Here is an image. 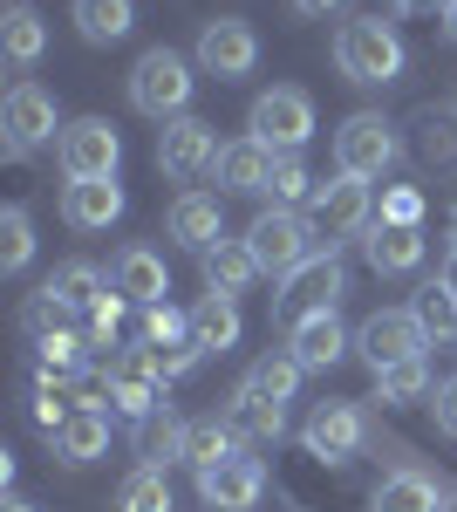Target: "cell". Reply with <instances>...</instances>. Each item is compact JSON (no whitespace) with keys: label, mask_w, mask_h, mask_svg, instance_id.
<instances>
[{"label":"cell","mask_w":457,"mask_h":512,"mask_svg":"<svg viewBox=\"0 0 457 512\" xmlns=\"http://www.w3.org/2000/svg\"><path fill=\"white\" fill-rule=\"evenodd\" d=\"M191 89H198V76H191V62L178 48H144L137 69H130V110L151 123L191 117Z\"/></svg>","instance_id":"obj_2"},{"label":"cell","mask_w":457,"mask_h":512,"mask_svg":"<svg viewBox=\"0 0 457 512\" xmlns=\"http://www.w3.org/2000/svg\"><path fill=\"white\" fill-rule=\"evenodd\" d=\"M219 130L205 117H171L164 130H157V171L164 178H178V185H191V178H205V171H219Z\"/></svg>","instance_id":"obj_6"},{"label":"cell","mask_w":457,"mask_h":512,"mask_svg":"<svg viewBox=\"0 0 457 512\" xmlns=\"http://www.w3.org/2000/svg\"><path fill=\"white\" fill-rule=\"evenodd\" d=\"M198 69L219 82H239L260 69V35H253V21H239V14H219V21H205L198 28Z\"/></svg>","instance_id":"obj_11"},{"label":"cell","mask_w":457,"mask_h":512,"mask_svg":"<svg viewBox=\"0 0 457 512\" xmlns=\"http://www.w3.org/2000/svg\"><path fill=\"white\" fill-rule=\"evenodd\" d=\"M185 431H191V424H178V417L157 403L151 417H137V458L157 465V472H164V465H178V458H185Z\"/></svg>","instance_id":"obj_30"},{"label":"cell","mask_w":457,"mask_h":512,"mask_svg":"<svg viewBox=\"0 0 457 512\" xmlns=\"http://www.w3.org/2000/svg\"><path fill=\"white\" fill-rule=\"evenodd\" d=\"M226 417H232V431L246 437V444H280V437H287V403L260 396L253 383H239V390H232Z\"/></svg>","instance_id":"obj_22"},{"label":"cell","mask_w":457,"mask_h":512,"mask_svg":"<svg viewBox=\"0 0 457 512\" xmlns=\"http://www.w3.org/2000/svg\"><path fill=\"white\" fill-rule=\"evenodd\" d=\"M423 219V198L410 185H396V192H382V226H417Z\"/></svg>","instance_id":"obj_44"},{"label":"cell","mask_w":457,"mask_h":512,"mask_svg":"<svg viewBox=\"0 0 457 512\" xmlns=\"http://www.w3.org/2000/svg\"><path fill=\"white\" fill-rule=\"evenodd\" d=\"M55 164H62V178H116V164H123L116 123L110 117H76L62 130V144H55Z\"/></svg>","instance_id":"obj_9"},{"label":"cell","mask_w":457,"mask_h":512,"mask_svg":"<svg viewBox=\"0 0 457 512\" xmlns=\"http://www.w3.org/2000/svg\"><path fill=\"white\" fill-rule=\"evenodd\" d=\"M301 444H307V458H321V465H348L369 444V417L355 403H314V417L301 424Z\"/></svg>","instance_id":"obj_12"},{"label":"cell","mask_w":457,"mask_h":512,"mask_svg":"<svg viewBox=\"0 0 457 512\" xmlns=\"http://www.w3.org/2000/svg\"><path fill=\"white\" fill-rule=\"evenodd\" d=\"M444 478H430L423 465H396L382 472V485L369 492V512H444Z\"/></svg>","instance_id":"obj_16"},{"label":"cell","mask_w":457,"mask_h":512,"mask_svg":"<svg viewBox=\"0 0 457 512\" xmlns=\"http://www.w3.org/2000/svg\"><path fill=\"white\" fill-rule=\"evenodd\" d=\"M273 164H280V151H267L260 137H239V144H226L219 151V192L226 198H253V192H267V178H273Z\"/></svg>","instance_id":"obj_18"},{"label":"cell","mask_w":457,"mask_h":512,"mask_svg":"<svg viewBox=\"0 0 457 512\" xmlns=\"http://www.w3.org/2000/svg\"><path fill=\"white\" fill-rule=\"evenodd\" d=\"M0 48H7V69H35L41 48H48V21L35 7H7L0 14Z\"/></svg>","instance_id":"obj_27"},{"label":"cell","mask_w":457,"mask_h":512,"mask_svg":"<svg viewBox=\"0 0 457 512\" xmlns=\"http://www.w3.org/2000/svg\"><path fill=\"white\" fill-rule=\"evenodd\" d=\"M226 458H246V437L232 431V417H198L185 431V465L205 472V465H226Z\"/></svg>","instance_id":"obj_25"},{"label":"cell","mask_w":457,"mask_h":512,"mask_svg":"<svg viewBox=\"0 0 457 512\" xmlns=\"http://www.w3.org/2000/svg\"><path fill=\"white\" fill-rule=\"evenodd\" d=\"M410 315L423 321V335H430V342H457V294L444 287V280H423L417 301H410Z\"/></svg>","instance_id":"obj_31"},{"label":"cell","mask_w":457,"mask_h":512,"mask_svg":"<svg viewBox=\"0 0 457 512\" xmlns=\"http://www.w3.org/2000/svg\"><path fill=\"white\" fill-rule=\"evenodd\" d=\"M444 233H451V246H457V205H451V212H444Z\"/></svg>","instance_id":"obj_50"},{"label":"cell","mask_w":457,"mask_h":512,"mask_svg":"<svg viewBox=\"0 0 457 512\" xmlns=\"http://www.w3.org/2000/svg\"><path fill=\"white\" fill-rule=\"evenodd\" d=\"M116 512H171V485L157 465H137V472L116 485Z\"/></svg>","instance_id":"obj_34"},{"label":"cell","mask_w":457,"mask_h":512,"mask_svg":"<svg viewBox=\"0 0 457 512\" xmlns=\"http://www.w3.org/2000/svg\"><path fill=\"white\" fill-rule=\"evenodd\" d=\"M342 294H348V267L335 260V246H328V253H314L307 267H294V274L280 280V301L294 308V321H301V315H328Z\"/></svg>","instance_id":"obj_13"},{"label":"cell","mask_w":457,"mask_h":512,"mask_svg":"<svg viewBox=\"0 0 457 512\" xmlns=\"http://www.w3.org/2000/svg\"><path fill=\"white\" fill-rule=\"evenodd\" d=\"M396 164V130L382 110H355V117L335 130V171L348 178H382Z\"/></svg>","instance_id":"obj_8"},{"label":"cell","mask_w":457,"mask_h":512,"mask_svg":"<svg viewBox=\"0 0 457 512\" xmlns=\"http://www.w3.org/2000/svg\"><path fill=\"white\" fill-rule=\"evenodd\" d=\"M444 512H457V499H444Z\"/></svg>","instance_id":"obj_52"},{"label":"cell","mask_w":457,"mask_h":512,"mask_svg":"<svg viewBox=\"0 0 457 512\" xmlns=\"http://www.w3.org/2000/svg\"><path fill=\"white\" fill-rule=\"evenodd\" d=\"M144 342H151V349H164V342H191V315H178L171 301L144 308Z\"/></svg>","instance_id":"obj_40"},{"label":"cell","mask_w":457,"mask_h":512,"mask_svg":"<svg viewBox=\"0 0 457 512\" xmlns=\"http://www.w3.org/2000/svg\"><path fill=\"white\" fill-rule=\"evenodd\" d=\"M69 396H76V410H103V417H110L116 410V376L110 369H82V376H69Z\"/></svg>","instance_id":"obj_39"},{"label":"cell","mask_w":457,"mask_h":512,"mask_svg":"<svg viewBox=\"0 0 457 512\" xmlns=\"http://www.w3.org/2000/svg\"><path fill=\"white\" fill-rule=\"evenodd\" d=\"M376 198H369V178H348V171H335L328 185H314V198H307V219H314V233L328 239H348V233H369L376 219Z\"/></svg>","instance_id":"obj_10"},{"label":"cell","mask_w":457,"mask_h":512,"mask_svg":"<svg viewBox=\"0 0 457 512\" xmlns=\"http://www.w3.org/2000/svg\"><path fill=\"white\" fill-rule=\"evenodd\" d=\"M246 246H253L260 274L287 280L294 267L314 260V219H307V212H287V205H273V212H260V219L246 226Z\"/></svg>","instance_id":"obj_3"},{"label":"cell","mask_w":457,"mask_h":512,"mask_svg":"<svg viewBox=\"0 0 457 512\" xmlns=\"http://www.w3.org/2000/svg\"><path fill=\"white\" fill-rule=\"evenodd\" d=\"M205 362V349L198 342H164V349H151V369H157V383H178V376H191Z\"/></svg>","instance_id":"obj_41"},{"label":"cell","mask_w":457,"mask_h":512,"mask_svg":"<svg viewBox=\"0 0 457 512\" xmlns=\"http://www.w3.org/2000/svg\"><path fill=\"white\" fill-rule=\"evenodd\" d=\"M423 349H430V335H423V321L410 315V308H382V315H369L355 328V355H362L376 376L396 369V362H417Z\"/></svg>","instance_id":"obj_7"},{"label":"cell","mask_w":457,"mask_h":512,"mask_svg":"<svg viewBox=\"0 0 457 512\" xmlns=\"http://www.w3.org/2000/svg\"><path fill=\"white\" fill-rule=\"evenodd\" d=\"M287 349L301 355V369L314 376V369H335L355 342H348V328H342V315L328 308V315H301L294 328H287Z\"/></svg>","instance_id":"obj_20"},{"label":"cell","mask_w":457,"mask_h":512,"mask_svg":"<svg viewBox=\"0 0 457 512\" xmlns=\"http://www.w3.org/2000/svg\"><path fill=\"white\" fill-rule=\"evenodd\" d=\"M41 287H48V294H55V301H62L69 315H89V308H96V301L110 294L103 267H89V260H69V267H55V274L41 280Z\"/></svg>","instance_id":"obj_28"},{"label":"cell","mask_w":457,"mask_h":512,"mask_svg":"<svg viewBox=\"0 0 457 512\" xmlns=\"http://www.w3.org/2000/svg\"><path fill=\"white\" fill-rule=\"evenodd\" d=\"M417 151H423L430 164H451V158H457V117H451V123H444V117L423 123V144H417Z\"/></svg>","instance_id":"obj_43"},{"label":"cell","mask_w":457,"mask_h":512,"mask_svg":"<svg viewBox=\"0 0 457 512\" xmlns=\"http://www.w3.org/2000/svg\"><path fill=\"white\" fill-rule=\"evenodd\" d=\"M164 233L178 239L185 253H212V246L226 239V212H219V198H212V192H185V198H171Z\"/></svg>","instance_id":"obj_15"},{"label":"cell","mask_w":457,"mask_h":512,"mask_svg":"<svg viewBox=\"0 0 457 512\" xmlns=\"http://www.w3.org/2000/svg\"><path fill=\"white\" fill-rule=\"evenodd\" d=\"M35 349H41V369H48V376H82V355H89V342L62 328V335H48V342H35Z\"/></svg>","instance_id":"obj_38"},{"label":"cell","mask_w":457,"mask_h":512,"mask_svg":"<svg viewBox=\"0 0 457 512\" xmlns=\"http://www.w3.org/2000/svg\"><path fill=\"white\" fill-rule=\"evenodd\" d=\"M116 321H123V294L110 287V294L89 308V328H82V342H89V349H110V342H116Z\"/></svg>","instance_id":"obj_42"},{"label":"cell","mask_w":457,"mask_h":512,"mask_svg":"<svg viewBox=\"0 0 457 512\" xmlns=\"http://www.w3.org/2000/svg\"><path fill=\"white\" fill-rule=\"evenodd\" d=\"M62 328H69V308H62L48 287H35V294L21 301V335H28V342H48V335H62Z\"/></svg>","instance_id":"obj_36"},{"label":"cell","mask_w":457,"mask_h":512,"mask_svg":"<svg viewBox=\"0 0 457 512\" xmlns=\"http://www.w3.org/2000/svg\"><path fill=\"white\" fill-rule=\"evenodd\" d=\"M437 280H444V287H451V294H457V246H451V253H444V260H437Z\"/></svg>","instance_id":"obj_48"},{"label":"cell","mask_w":457,"mask_h":512,"mask_svg":"<svg viewBox=\"0 0 457 512\" xmlns=\"http://www.w3.org/2000/svg\"><path fill=\"white\" fill-rule=\"evenodd\" d=\"M198 267H205V287H212V294H232V301L260 280V260H253L246 239H219L212 253H198Z\"/></svg>","instance_id":"obj_23"},{"label":"cell","mask_w":457,"mask_h":512,"mask_svg":"<svg viewBox=\"0 0 457 512\" xmlns=\"http://www.w3.org/2000/svg\"><path fill=\"white\" fill-rule=\"evenodd\" d=\"M246 137H260L267 151L294 158L307 137H314V96H307V89H267V96L246 110Z\"/></svg>","instance_id":"obj_4"},{"label":"cell","mask_w":457,"mask_h":512,"mask_svg":"<svg viewBox=\"0 0 457 512\" xmlns=\"http://www.w3.org/2000/svg\"><path fill=\"white\" fill-rule=\"evenodd\" d=\"M28 260H35V219L21 205H7L0 212V274H21Z\"/></svg>","instance_id":"obj_35"},{"label":"cell","mask_w":457,"mask_h":512,"mask_svg":"<svg viewBox=\"0 0 457 512\" xmlns=\"http://www.w3.org/2000/svg\"><path fill=\"white\" fill-rule=\"evenodd\" d=\"M239 328H246V321H239V301H232V294H205V301L191 308V342H198L205 355L232 349V342H239Z\"/></svg>","instance_id":"obj_29"},{"label":"cell","mask_w":457,"mask_h":512,"mask_svg":"<svg viewBox=\"0 0 457 512\" xmlns=\"http://www.w3.org/2000/svg\"><path fill=\"white\" fill-rule=\"evenodd\" d=\"M0 512H35V506H28V499H7V506H0Z\"/></svg>","instance_id":"obj_51"},{"label":"cell","mask_w":457,"mask_h":512,"mask_svg":"<svg viewBox=\"0 0 457 512\" xmlns=\"http://www.w3.org/2000/svg\"><path fill=\"white\" fill-rule=\"evenodd\" d=\"M403 62H410V48H403V35L382 14H355V21L335 28V69L355 89H389V82L403 76Z\"/></svg>","instance_id":"obj_1"},{"label":"cell","mask_w":457,"mask_h":512,"mask_svg":"<svg viewBox=\"0 0 457 512\" xmlns=\"http://www.w3.org/2000/svg\"><path fill=\"white\" fill-rule=\"evenodd\" d=\"M198 499L212 512H253L267 499V472L260 458H226V465H205L198 472Z\"/></svg>","instance_id":"obj_14"},{"label":"cell","mask_w":457,"mask_h":512,"mask_svg":"<svg viewBox=\"0 0 457 512\" xmlns=\"http://www.w3.org/2000/svg\"><path fill=\"white\" fill-rule=\"evenodd\" d=\"M301 376H307L301 355H294V349H273V355H260V362H253V376H246V383H253L260 396H273V403H294Z\"/></svg>","instance_id":"obj_33"},{"label":"cell","mask_w":457,"mask_h":512,"mask_svg":"<svg viewBox=\"0 0 457 512\" xmlns=\"http://www.w3.org/2000/svg\"><path fill=\"white\" fill-rule=\"evenodd\" d=\"M69 14H76V35L96 41V48H110L137 28V0H76Z\"/></svg>","instance_id":"obj_26"},{"label":"cell","mask_w":457,"mask_h":512,"mask_svg":"<svg viewBox=\"0 0 457 512\" xmlns=\"http://www.w3.org/2000/svg\"><path fill=\"white\" fill-rule=\"evenodd\" d=\"M62 219L76 233H103L110 219H123V185L116 178H69L62 185Z\"/></svg>","instance_id":"obj_17"},{"label":"cell","mask_w":457,"mask_h":512,"mask_svg":"<svg viewBox=\"0 0 457 512\" xmlns=\"http://www.w3.org/2000/svg\"><path fill=\"white\" fill-rule=\"evenodd\" d=\"M267 198H273V205H287V212L314 198V178H307L301 151H294V158H280V164H273V178H267Z\"/></svg>","instance_id":"obj_37"},{"label":"cell","mask_w":457,"mask_h":512,"mask_svg":"<svg viewBox=\"0 0 457 512\" xmlns=\"http://www.w3.org/2000/svg\"><path fill=\"white\" fill-rule=\"evenodd\" d=\"M48 444H55V458H62V465H96V458L110 451V417H103V410H76L62 431L48 437Z\"/></svg>","instance_id":"obj_24"},{"label":"cell","mask_w":457,"mask_h":512,"mask_svg":"<svg viewBox=\"0 0 457 512\" xmlns=\"http://www.w3.org/2000/svg\"><path fill=\"white\" fill-rule=\"evenodd\" d=\"M335 7H348V0H294V14H307V21H321V14H335Z\"/></svg>","instance_id":"obj_46"},{"label":"cell","mask_w":457,"mask_h":512,"mask_svg":"<svg viewBox=\"0 0 457 512\" xmlns=\"http://www.w3.org/2000/svg\"><path fill=\"white\" fill-rule=\"evenodd\" d=\"M0 130H7V151L28 158V151H41V144H62L69 123L55 117V96H48L41 82L21 76L14 89H7V103H0Z\"/></svg>","instance_id":"obj_5"},{"label":"cell","mask_w":457,"mask_h":512,"mask_svg":"<svg viewBox=\"0 0 457 512\" xmlns=\"http://www.w3.org/2000/svg\"><path fill=\"white\" fill-rule=\"evenodd\" d=\"M444 35L457 41V0H444Z\"/></svg>","instance_id":"obj_49"},{"label":"cell","mask_w":457,"mask_h":512,"mask_svg":"<svg viewBox=\"0 0 457 512\" xmlns=\"http://www.w3.org/2000/svg\"><path fill=\"white\" fill-rule=\"evenodd\" d=\"M396 14H444V0H396Z\"/></svg>","instance_id":"obj_47"},{"label":"cell","mask_w":457,"mask_h":512,"mask_svg":"<svg viewBox=\"0 0 457 512\" xmlns=\"http://www.w3.org/2000/svg\"><path fill=\"white\" fill-rule=\"evenodd\" d=\"M430 410H437V431H444V437H457V376H444V383H437Z\"/></svg>","instance_id":"obj_45"},{"label":"cell","mask_w":457,"mask_h":512,"mask_svg":"<svg viewBox=\"0 0 457 512\" xmlns=\"http://www.w3.org/2000/svg\"><path fill=\"white\" fill-rule=\"evenodd\" d=\"M110 287L123 294V301H137V308H157L164 294H171V274H164V253H151V246H123L110 267Z\"/></svg>","instance_id":"obj_21"},{"label":"cell","mask_w":457,"mask_h":512,"mask_svg":"<svg viewBox=\"0 0 457 512\" xmlns=\"http://www.w3.org/2000/svg\"><path fill=\"white\" fill-rule=\"evenodd\" d=\"M437 396V376H430V362H396V369H382L376 376V403H430Z\"/></svg>","instance_id":"obj_32"},{"label":"cell","mask_w":457,"mask_h":512,"mask_svg":"<svg viewBox=\"0 0 457 512\" xmlns=\"http://www.w3.org/2000/svg\"><path fill=\"white\" fill-rule=\"evenodd\" d=\"M451 117H457V110H451Z\"/></svg>","instance_id":"obj_53"},{"label":"cell","mask_w":457,"mask_h":512,"mask_svg":"<svg viewBox=\"0 0 457 512\" xmlns=\"http://www.w3.org/2000/svg\"><path fill=\"white\" fill-rule=\"evenodd\" d=\"M362 260H369V274L396 280V274H417L423 267V226H369L362 233Z\"/></svg>","instance_id":"obj_19"}]
</instances>
